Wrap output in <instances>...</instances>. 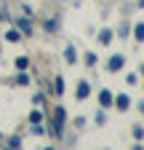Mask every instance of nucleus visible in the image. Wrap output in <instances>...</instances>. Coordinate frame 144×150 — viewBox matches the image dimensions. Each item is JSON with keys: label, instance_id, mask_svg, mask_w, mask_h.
<instances>
[{"label": "nucleus", "instance_id": "1", "mask_svg": "<svg viewBox=\"0 0 144 150\" xmlns=\"http://www.w3.org/2000/svg\"><path fill=\"white\" fill-rule=\"evenodd\" d=\"M120 64H123V59H120V56H115V59H112V64H110V67H112V70H117Z\"/></svg>", "mask_w": 144, "mask_h": 150}, {"label": "nucleus", "instance_id": "2", "mask_svg": "<svg viewBox=\"0 0 144 150\" xmlns=\"http://www.w3.org/2000/svg\"><path fill=\"white\" fill-rule=\"evenodd\" d=\"M136 38H144V24H139V27H136Z\"/></svg>", "mask_w": 144, "mask_h": 150}]
</instances>
